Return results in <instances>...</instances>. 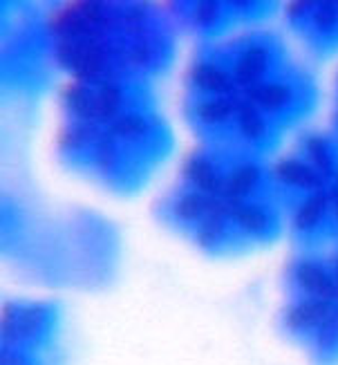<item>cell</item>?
Segmentation results:
<instances>
[{
  "label": "cell",
  "instance_id": "obj_1",
  "mask_svg": "<svg viewBox=\"0 0 338 365\" xmlns=\"http://www.w3.org/2000/svg\"><path fill=\"white\" fill-rule=\"evenodd\" d=\"M74 41V38H72ZM103 66V52L101 45L94 38H78L74 41V58H72V72L76 78H92L99 74Z\"/></svg>",
  "mask_w": 338,
  "mask_h": 365
},
{
  "label": "cell",
  "instance_id": "obj_2",
  "mask_svg": "<svg viewBox=\"0 0 338 365\" xmlns=\"http://www.w3.org/2000/svg\"><path fill=\"white\" fill-rule=\"evenodd\" d=\"M336 307L332 300H314V303H302L287 314L289 327H309V325H325L336 321Z\"/></svg>",
  "mask_w": 338,
  "mask_h": 365
},
{
  "label": "cell",
  "instance_id": "obj_3",
  "mask_svg": "<svg viewBox=\"0 0 338 365\" xmlns=\"http://www.w3.org/2000/svg\"><path fill=\"white\" fill-rule=\"evenodd\" d=\"M298 282H300V287L304 292L316 294L320 300H332V303H334V298L338 296V284H336V280L329 278L323 272V269L312 264V262L300 264V269H298Z\"/></svg>",
  "mask_w": 338,
  "mask_h": 365
},
{
  "label": "cell",
  "instance_id": "obj_4",
  "mask_svg": "<svg viewBox=\"0 0 338 365\" xmlns=\"http://www.w3.org/2000/svg\"><path fill=\"white\" fill-rule=\"evenodd\" d=\"M265 66H267V52L262 50V47H251V50H247L237 63L235 83L247 86V88L257 86V78L262 76Z\"/></svg>",
  "mask_w": 338,
  "mask_h": 365
},
{
  "label": "cell",
  "instance_id": "obj_5",
  "mask_svg": "<svg viewBox=\"0 0 338 365\" xmlns=\"http://www.w3.org/2000/svg\"><path fill=\"white\" fill-rule=\"evenodd\" d=\"M273 173H276V178H280L282 182L287 184H296V186H302V188H318L320 184V178L316 175V170L304 166L300 162H280L276 168H273Z\"/></svg>",
  "mask_w": 338,
  "mask_h": 365
},
{
  "label": "cell",
  "instance_id": "obj_6",
  "mask_svg": "<svg viewBox=\"0 0 338 365\" xmlns=\"http://www.w3.org/2000/svg\"><path fill=\"white\" fill-rule=\"evenodd\" d=\"M193 78H195L198 86L211 92H220V94H231L235 86V78H231L227 72L211 68V66H198L193 70Z\"/></svg>",
  "mask_w": 338,
  "mask_h": 365
},
{
  "label": "cell",
  "instance_id": "obj_7",
  "mask_svg": "<svg viewBox=\"0 0 338 365\" xmlns=\"http://www.w3.org/2000/svg\"><path fill=\"white\" fill-rule=\"evenodd\" d=\"M63 99H66L72 113H76L81 119H90L96 115V97H92L81 83H70L63 88Z\"/></svg>",
  "mask_w": 338,
  "mask_h": 365
},
{
  "label": "cell",
  "instance_id": "obj_8",
  "mask_svg": "<svg viewBox=\"0 0 338 365\" xmlns=\"http://www.w3.org/2000/svg\"><path fill=\"white\" fill-rule=\"evenodd\" d=\"M186 175H188L193 182H195V184L204 190V193H211L213 197L224 193V182L215 175L213 168L208 166L206 162H202V160L188 162V164H186Z\"/></svg>",
  "mask_w": 338,
  "mask_h": 365
},
{
  "label": "cell",
  "instance_id": "obj_9",
  "mask_svg": "<svg viewBox=\"0 0 338 365\" xmlns=\"http://www.w3.org/2000/svg\"><path fill=\"white\" fill-rule=\"evenodd\" d=\"M247 99L251 103H260L262 108H278L289 99V90L285 86L271 83V86H253L247 92Z\"/></svg>",
  "mask_w": 338,
  "mask_h": 365
},
{
  "label": "cell",
  "instance_id": "obj_10",
  "mask_svg": "<svg viewBox=\"0 0 338 365\" xmlns=\"http://www.w3.org/2000/svg\"><path fill=\"white\" fill-rule=\"evenodd\" d=\"M255 182H257V168L255 166H242V168H237L227 182H224V193L222 195L242 197V195L249 193Z\"/></svg>",
  "mask_w": 338,
  "mask_h": 365
},
{
  "label": "cell",
  "instance_id": "obj_11",
  "mask_svg": "<svg viewBox=\"0 0 338 365\" xmlns=\"http://www.w3.org/2000/svg\"><path fill=\"white\" fill-rule=\"evenodd\" d=\"M235 103V110H237V119H240V125H242V133L251 139L255 137H262L265 133V123L260 119L255 110V103H251L249 99L247 101H233Z\"/></svg>",
  "mask_w": 338,
  "mask_h": 365
},
{
  "label": "cell",
  "instance_id": "obj_12",
  "mask_svg": "<svg viewBox=\"0 0 338 365\" xmlns=\"http://www.w3.org/2000/svg\"><path fill=\"white\" fill-rule=\"evenodd\" d=\"M121 101V92L115 83H103L99 94H96V117L101 121H108L117 115Z\"/></svg>",
  "mask_w": 338,
  "mask_h": 365
},
{
  "label": "cell",
  "instance_id": "obj_13",
  "mask_svg": "<svg viewBox=\"0 0 338 365\" xmlns=\"http://www.w3.org/2000/svg\"><path fill=\"white\" fill-rule=\"evenodd\" d=\"M327 202H329V197L323 195V193L309 197L307 202L302 204V209H300L298 215H296V227H298V229H312V227L316 225V222L320 220V215H323Z\"/></svg>",
  "mask_w": 338,
  "mask_h": 365
},
{
  "label": "cell",
  "instance_id": "obj_14",
  "mask_svg": "<svg viewBox=\"0 0 338 365\" xmlns=\"http://www.w3.org/2000/svg\"><path fill=\"white\" fill-rule=\"evenodd\" d=\"M235 103L229 99H213V101H206L198 108V115L208 121V123H215V121H224L231 113H233Z\"/></svg>",
  "mask_w": 338,
  "mask_h": 365
},
{
  "label": "cell",
  "instance_id": "obj_15",
  "mask_svg": "<svg viewBox=\"0 0 338 365\" xmlns=\"http://www.w3.org/2000/svg\"><path fill=\"white\" fill-rule=\"evenodd\" d=\"M175 213L182 220H198L202 213H206V197L202 195H186L184 200L177 202Z\"/></svg>",
  "mask_w": 338,
  "mask_h": 365
},
{
  "label": "cell",
  "instance_id": "obj_16",
  "mask_svg": "<svg viewBox=\"0 0 338 365\" xmlns=\"http://www.w3.org/2000/svg\"><path fill=\"white\" fill-rule=\"evenodd\" d=\"M224 229V217H217V215H208L204 222H202V227L198 231V242L202 247H213L217 242V237Z\"/></svg>",
  "mask_w": 338,
  "mask_h": 365
},
{
  "label": "cell",
  "instance_id": "obj_17",
  "mask_svg": "<svg viewBox=\"0 0 338 365\" xmlns=\"http://www.w3.org/2000/svg\"><path fill=\"white\" fill-rule=\"evenodd\" d=\"M235 220L247 231H262L267 227V215L262 213V209H257V206H242V209L237 211Z\"/></svg>",
  "mask_w": 338,
  "mask_h": 365
},
{
  "label": "cell",
  "instance_id": "obj_18",
  "mask_svg": "<svg viewBox=\"0 0 338 365\" xmlns=\"http://www.w3.org/2000/svg\"><path fill=\"white\" fill-rule=\"evenodd\" d=\"M41 321H43V309L41 307L25 309L19 316V319H16V329H19V336H31L41 327Z\"/></svg>",
  "mask_w": 338,
  "mask_h": 365
},
{
  "label": "cell",
  "instance_id": "obj_19",
  "mask_svg": "<svg viewBox=\"0 0 338 365\" xmlns=\"http://www.w3.org/2000/svg\"><path fill=\"white\" fill-rule=\"evenodd\" d=\"M143 130H146V121H143L141 117L137 115H126L121 119H117L115 123H112V128L110 133H115V135H141Z\"/></svg>",
  "mask_w": 338,
  "mask_h": 365
},
{
  "label": "cell",
  "instance_id": "obj_20",
  "mask_svg": "<svg viewBox=\"0 0 338 365\" xmlns=\"http://www.w3.org/2000/svg\"><path fill=\"white\" fill-rule=\"evenodd\" d=\"M307 148H309V155H312V160L314 164L323 170V173H329L332 170V160H329V155H327V146H325V141L320 139V137H312L307 141Z\"/></svg>",
  "mask_w": 338,
  "mask_h": 365
},
{
  "label": "cell",
  "instance_id": "obj_21",
  "mask_svg": "<svg viewBox=\"0 0 338 365\" xmlns=\"http://www.w3.org/2000/svg\"><path fill=\"white\" fill-rule=\"evenodd\" d=\"M338 19V11H336V3H320L316 9L314 21L320 29H332L336 25Z\"/></svg>",
  "mask_w": 338,
  "mask_h": 365
},
{
  "label": "cell",
  "instance_id": "obj_22",
  "mask_svg": "<svg viewBox=\"0 0 338 365\" xmlns=\"http://www.w3.org/2000/svg\"><path fill=\"white\" fill-rule=\"evenodd\" d=\"M217 16V3L213 0H202V3L195 5V21L200 25H211Z\"/></svg>",
  "mask_w": 338,
  "mask_h": 365
},
{
  "label": "cell",
  "instance_id": "obj_23",
  "mask_svg": "<svg viewBox=\"0 0 338 365\" xmlns=\"http://www.w3.org/2000/svg\"><path fill=\"white\" fill-rule=\"evenodd\" d=\"M19 334V329H16V316H14V309L11 305H5L3 307V343H11Z\"/></svg>",
  "mask_w": 338,
  "mask_h": 365
},
{
  "label": "cell",
  "instance_id": "obj_24",
  "mask_svg": "<svg viewBox=\"0 0 338 365\" xmlns=\"http://www.w3.org/2000/svg\"><path fill=\"white\" fill-rule=\"evenodd\" d=\"M96 162L101 166H110L112 164V133L106 135L99 141V153H96Z\"/></svg>",
  "mask_w": 338,
  "mask_h": 365
},
{
  "label": "cell",
  "instance_id": "obj_25",
  "mask_svg": "<svg viewBox=\"0 0 338 365\" xmlns=\"http://www.w3.org/2000/svg\"><path fill=\"white\" fill-rule=\"evenodd\" d=\"M143 21V5H133L126 11V23L128 25H139Z\"/></svg>",
  "mask_w": 338,
  "mask_h": 365
},
{
  "label": "cell",
  "instance_id": "obj_26",
  "mask_svg": "<svg viewBox=\"0 0 338 365\" xmlns=\"http://www.w3.org/2000/svg\"><path fill=\"white\" fill-rule=\"evenodd\" d=\"M150 58V50H148V45L146 43H137L133 47V61L135 63H146Z\"/></svg>",
  "mask_w": 338,
  "mask_h": 365
},
{
  "label": "cell",
  "instance_id": "obj_27",
  "mask_svg": "<svg viewBox=\"0 0 338 365\" xmlns=\"http://www.w3.org/2000/svg\"><path fill=\"white\" fill-rule=\"evenodd\" d=\"M309 5H312L309 0H298V3H289V5H287V11L296 16V14H302L304 7H309Z\"/></svg>",
  "mask_w": 338,
  "mask_h": 365
},
{
  "label": "cell",
  "instance_id": "obj_28",
  "mask_svg": "<svg viewBox=\"0 0 338 365\" xmlns=\"http://www.w3.org/2000/svg\"><path fill=\"white\" fill-rule=\"evenodd\" d=\"M332 197H334V209H336V215H338V188L332 190Z\"/></svg>",
  "mask_w": 338,
  "mask_h": 365
},
{
  "label": "cell",
  "instance_id": "obj_29",
  "mask_svg": "<svg viewBox=\"0 0 338 365\" xmlns=\"http://www.w3.org/2000/svg\"><path fill=\"white\" fill-rule=\"evenodd\" d=\"M336 284H338V280H336Z\"/></svg>",
  "mask_w": 338,
  "mask_h": 365
}]
</instances>
